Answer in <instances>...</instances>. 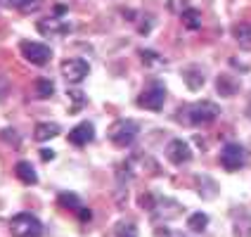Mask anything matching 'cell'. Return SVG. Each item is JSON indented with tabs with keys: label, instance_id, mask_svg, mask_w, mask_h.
I'll list each match as a JSON object with an SVG mask.
<instances>
[{
	"label": "cell",
	"instance_id": "obj_1",
	"mask_svg": "<svg viewBox=\"0 0 251 237\" xmlns=\"http://www.w3.org/2000/svg\"><path fill=\"white\" fill-rule=\"evenodd\" d=\"M187 124L190 126H206V124H213L218 119V105L216 102H209V100H199L195 105H190L187 109Z\"/></svg>",
	"mask_w": 251,
	"mask_h": 237
},
{
	"label": "cell",
	"instance_id": "obj_2",
	"mask_svg": "<svg viewBox=\"0 0 251 237\" xmlns=\"http://www.w3.org/2000/svg\"><path fill=\"white\" fill-rule=\"evenodd\" d=\"M10 233L14 237H43V223L33 216V213H17L10 221Z\"/></svg>",
	"mask_w": 251,
	"mask_h": 237
},
{
	"label": "cell",
	"instance_id": "obj_3",
	"mask_svg": "<svg viewBox=\"0 0 251 237\" xmlns=\"http://www.w3.org/2000/svg\"><path fill=\"white\" fill-rule=\"evenodd\" d=\"M135 138H138V124L130 119H119L109 128V140L116 147H128V145H133Z\"/></svg>",
	"mask_w": 251,
	"mask_h": 237
},
{
	"label": "cell",
	"instance_id": "obj_4",
	"mask_svg": "<svg viewBox=\"0 0 251 237\" xmlns=\"http://www.w3.org/2000/svg\"><path fill=\"white\" fill-rule=\"evenodd\" d=\"M164 102H166V88H164V83H159V81L147 85L138 95V107L150 109V112H161Z\"/></svg>",
	"mask_w": 251,
	"mask_h": 237
},
{
	"label": "cell",
	"instance_id": "obj_5",
	"mask_svg": "<svg viewBox=\"0 0 251 237\" xmlns=\"http://www.w3.org/2000/svg\"><path fill=\"white\" fill-rule=\"evenodd\" d=\"M19 50H22V55L26 57V62L36 64V67H45L52 59V48H48L45 43L38 41H22Z\"/></svg>",
	"mask_w": 251,
	"mask_h": 237
},
{
	"label": "cell",
	"instance_id": "obj_6",
	"mask_svg": "<svg viewBox=\"0 0 251 237\" xmlns=\"http://www.w3.org/2000/svg\"><path fill=\"white\" fill-rule=\"evenodd\" d=\"M247 164V152L244 147L237 145V142H227L221 152V166L227 168V171H239V168Z\"/></svg>",
	"mask_w": 251,
	"mask_h": 237
},
{
	"label": "cell",
	"instance_id": "obj_7",
	"mask_svg": "<svg viewBox=\"0 0 251 237\" xmlns=\"http://www.w3.org/2000/svg\"><path fill=\"white\" fill-rule=\"evenodd\" d=\"M88 74H90V64L81 57H71V59L62 62V76L69 83H81V81H85Z\"/></svg>",
	"mask_w": 251,
	"mask_h": 237
},
{
	"label": "cell",
	"instance_id": "obj_8",
	"mask_svg": "<svg viewBox=\"0 0 251 237\" xmlns=\"http://www.w3.org/2000/svg\"><path fill=\"white\" fill-rule=\"evenodd\" d=\"M95 138V126L90 124V121H81L78 126H74L69 133V142L71 145H76V147H85V145H90Z\"/></svg>",
	"mask_w": 251,
	"mask_h": 237
},
{
	"label": "cell",
	"instance_id": "obj_9",
	"mask_svg": "<svg viewBox=\"0 0 251 237\" xmlns=\"http://www.w3.org/2000/svg\"><path fill=\"white\" fill-rule=\"evenodd\" d=\"M166 154H168V159H171L173 164H178V166L187 164V161L192 159V150H190V145H187L185 140H171L166 147Z\"/></svg>",
	"mask_w": 251,
	"mask_h": 237
},
{
	"label": "cell",
	"instance_id": "obj_10",
	"mask_svg": "<svg viewBox=\"0 0 251 237\" xmlns=\"http://www.w3.org/2000/svg\"><path fill=\"white\" fill-rule=\"evenodd\" d=\"M38 31L48 38H55V36H64L69 33V24L64 19H41L38 22Z\"/></svg>",
	"mask_w": 251,
	"mask_h": 237
},
{
	"label": "cell",
	"instance_id": "obj_11",
	"mask_svg": "<svg viewBox=\"0 0 251 237\" xmlns=\"http://www.w3.org/2000/svg\"><path fill=\"white\" fill-rule=\"evenodd\" d=\"M216 90L223 95V98H232V95H237L239 90V81L237 76H230V74H221L218 79H216Z\"/></svg>",
	"mask_w": 251,
	"mask_h": 237
},
{
	"label": "cell",
	"instance_id": "obj_12",
	"mask_svg": "<svg viewBox=\"0 0 251 237\" xmlns=\"http://www.w3.org/2000/svg\"><path fill=\"white\" fill-rule=\"evenodd\" d=\"M59 133V124L55 121H43L33 128V138L38 140V142H48V140H52Z\"/></svg>",
	"mask_w": 251,
	"mask_h": 237
},
{
	"label": "cell",
	"instance_id": "obj_13",
	"mask_svg": "<svg viewBox=\"0 0 251 237\" xmlns=\"http://www.w3.org/2000/svg\"><path fill=\"white\" fill-rule=\"evenodd\" d=\"M14 173H17V178L22 183H26V185H36L38 183V173H36V168L31 161H19L17 166H14Z\"/></svg>",
	"mask_w": 251,
	"mask_h": 237
},
{
	"label": "cell",
	"instance_id": "obj_14",
	"mask_svg": "<svg viewBox=\"0 0 251 237\" xmlns=\"http://www.w3.org/2000/svg\"><path fill=\"white\" fill-rule=\"evenodd\" d=\"M182 76H185V83H187L190 90H199V88L204 85V74H201L199 67H190V69H185Z\"/></svg>",
	"mask_w": 251,
	"mask_h": 237
},
{
	"label": "cell",
	"instance_id": "obj_15",
	"mask_svg": "<svg viewBox=\"0 0 251 237\" xmlns=\"http://www.w3.org/2000/svg\"><path fill=\"white\" fill-rule=\"evenodd\" d=\"M187 228H190V230H195V233L206 230V228H209V216H206L204 211H195V213L187 218Z\"/></svg>",
	"mask_w": 251,
	"mask_h": 237
},
{
	"label": "cell",
	"instance_id": "obj_16",
	"mask_svg": "<svg viewBox=\"0 0 251 237\" xmlns=\"http://www.w3.org/2000/svg\"><path fill=\"white\" fill-rule=\"evenodd\" d=\"M57 204L62 209H71V211L81 209V199H78V195H74V192H59L57 195Z\"/></svg>",
	"mask_w": 251,
	"mask_h": 237
},
{
	"label": "cell",
	"instance_id": "obj_17",
	"mask_svg": "<svg viewBox=\"0 0 251 237\" xmlns=\"http://www.w3.org/2000/svg\"><path fill=\"white\" fill-rule=\"evenodd\" d=\"M232 33H235V38H237V43L242 45V48H251V24H249V22H242V24H237Z\"/></svg>",
	"mask_w": 251,
	"mask_h": 237
},
{
	"label": "cell",
	"instance_id": "obj_18",
	"mask_svg": "<svg viewBox=\"0 0 251 237\" xmlns=\"http://www.w3.org/2000/svg\"><path fill=\"white\" fill-rule=\"evenodd\" d=\"M182 24L190 28V31H197V28L201 26V14H199V10H195V7L185 10L182 12Z\"/></svg>",
	"mask_w": 251,
	"mask_h": 237
},
{
	"label": "cell",
	"instance_id": "obj_19",
	"mask_svg": "<svg viewBox=\"0 0 251 237\" xmlns=\"http://www.w3.org/2000/svg\"><path fill=\"white\" fill-rule=\"evenodd\" d=\"M114 233H116V237H138V228L130 221H121V223H116Z\"/></svg>",
	"mask_w": 251,
	"mask_h": 237
},
{
	"label": "cell",
	"instance_id": "obj_20",
	"mask_svg": "<svg viewBox=\"0 0 251 237\" xmlns=\"http://www.w3.org/2000/svg\"><path fill=\"white\" fill-rule=\"evenodd\" d=\"M36 93H38V98H52L55 95V85L52 81H48V79H38L36 81Z\"/></svg>",
	"mask_w": 251,
	"mask_h": 237
},
{
	"label": "cell",
	"instance_id": "obj_21",
	"mask_svg": "<svg viewBox=\"0 0 251 237\" xmlns=\"http://www.w3.org/2000/svg\"><path fill=\"white\" fill-rule=\"evenodd\" d=\"M14 7H17L22 14H31V12H36V10L41 7V0H17Z\"/></svg>",
	"mask_w": 251,
	"mask_h": 237
},
{
	"label": "cell",
	"instance_id": "obj_22",
	"mask_svg": "<svg viewBox=\"0 0 251 237\" xmlns=\"http://www.w3.org/2000/svg\"><path fill=\"white\" fill-rule=\"evenodd\" d=\"M140 59H142V64L145 67H156L161 59H159V53H154V50H140Z\"/></svg>",
	"mask_w": 251,
	"mask_h": 237
},
{
	"label": "cell",
	"instance_id": "obj_23",
	"mask_svg": "<svg viewBox=\"0 0 251 237\" xmlns=\"http://www.w3.org/2000/svg\"><path fill=\"white\" fill-rule=\"evenodd\" d=\"M67 95H69V98L76 102V109H81V107L85 105V95H83V93H78V90H69Z\"/></svg>",
	"mask_w": 251,
	"mask_h": 237
},
{
	"label": "cell",
	"instance_id": "obj_24",
	"mask_svg": "<svg viewBox=\"0 0 251 237\" xmlns=\"http://www.w3.org/2000/svg\"><path fill=\"white\" fill-rule=\"evenodd\" d=\"M41 157H43V161H52V157H55V152L45 147V150H41Z\"/></svg>",
	"mask_w": 251,
	"mask_h": 237
},
{
	"label": "cell",
	"instance_id": "obj_25",
	"mask_svg": "<svg viewBox=\"0 0 251 237\" xmlns=\"http://www.w3.org/2000/svg\"><path fill=\"white\" fill-rule=\"evenodd\" d=\"M78 216H81V221H90V211L83 209V207L78 209Z\"/></svg>",
	"mask_w": 251,
	"mask_h": 237
},
{
	"label": "cell",
	"instance_id": "obj_26",
	"mask_svg": "<svg viewBox=\"0 0 251 237\" xmlns=\"http://www.w3.org/2000/svg\"><path fill=\"white\" fill-rule=\"evenodd\" d=\"M64 12H67V7H64V5H57V7H55V14H57V17H62Z\"/></svg>",
	"mask_w": 251,
	"mask_h": 237
},
{
	"label": "cell",
	"instance_id": "obj_27",
	"mask_svg": "<svg viewBox=\"0 0 251 237\" xmlns=\"http://www.w3.org/2000/svg\"><path fill=\"white\" fill-rule=\"evenodd\" d=\"M14 2H17V0H0V7H7V5L14 7Z\"/></svg>",
	"mask_w": 251,
	"mask_h": 237
},
{
	"label": "cell",
	"instance_id": "obj_28",
	"mask_svg": "<svg viewBox=\"0 0 251 237\" xmlns=\"http://www.w3.org/2000/svg\"><path fill=\"white\" fill-rule=\"evenodd\" d=\"M247 114H249V116H251V107H249V112H247Z\"/></svg>",
	"mask_w": 251,
	"mask_h": 237
}]
</instances>
